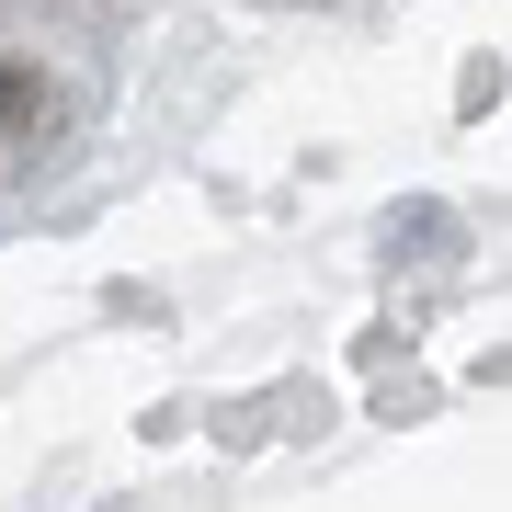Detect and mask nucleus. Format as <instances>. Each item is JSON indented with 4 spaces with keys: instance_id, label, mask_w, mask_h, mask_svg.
<instances>
[{
    "instance_id": "1",
    "label": "nucleus",
    "mask_w": 512,
    "mask_h": 512,
    "mask_svg": "<svg viewBox=\"0 0 512 512\" xmlns=\"http://www.w3.org/2000/svg\"><path fill=\"white\" fill-rule=\"evenodd\" d=\"M0 137H12V148L57 137V80L35 69V57H0Z\"/></svg>"
}]
</instances>
